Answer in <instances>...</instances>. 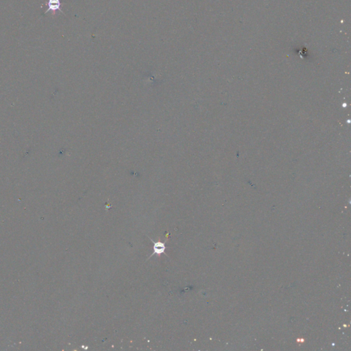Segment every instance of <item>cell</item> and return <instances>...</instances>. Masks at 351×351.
Segmentation results:
<instances>
[{"label":"cell","instance_id":"obj_2","mask_svg":"<svg viewBox=\"0 0 351 351\" xmlns=\"http://www.w3.org/2000/svg\"><path fill=\"white\" fill-rule=\"evenodd\" d=\"M46 4H47L48 8H47V11H45V14L47 13V12H49V10H51V11L59 10V11H60L61 12H63L60 8V6H61L60 0H48L47 3H46Z\"/></svg>","mask_w":351,"mask_h":351},{"label":"cell","instance_id":"obj_1","mask_svg":"<svg viewBox=\"0 0 351 351\" xmlns=\"http://www.w3.org/2000/svg\"><path fill=\"white\" fill-rule=\"evenodd\" d=\"M150 238V237H148ZM151 241H152V243L154 244V251L152 252V254L150 256L149 258H148V259H150L152 256H154L155 254H157V255H161V254H165V255L168 256V254L165 253V249H166V246H165V243L162 242V241H161L160 240L158 241H154L151 238H150Z\"/></svg>","mask_w":351,"mask_h":351}]
</instances>
